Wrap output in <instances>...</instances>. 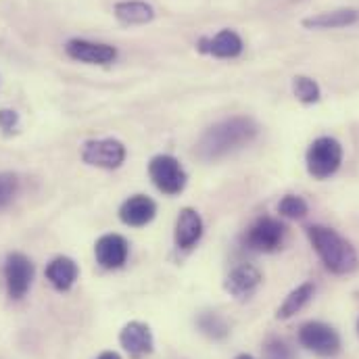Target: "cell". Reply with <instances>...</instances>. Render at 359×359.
I'll list each match as a JSON object with an SVG mask.
<instances>
[{"mask_svg": "<svg viewBox=\"0 0 359 359\" xmlns=\"http://www.w3.org/2000/svg\"><path fill=\"white\" fill-rule=\"evenodd\" d=\"M259 134V126L251 117H230L211 126L196 142L194 155L201 161H217L226 155L251 144Z\"/></svg>", "mask_w": 359, "mask_h": 359, "instance_id": "obj_1", "label": "cell"}, {"mask_svg": "<svg viewBox=\"0 0 359 359\" xmlns=\"http://www.w3.org/2000/svg\"><path fill=\"white\" fill-rule=\"evenodd\" d=\"M307 236L328 271L347 276L359 268L358 251L337 230L326 228V226H309Z\"/></svg>", "mask_w": 359, "mask_h": 359, "instance_id": "obj_2", "label": "cell"}, {"mask_svg": "<svg viewBox=\"0 0 359 359\" xmlns=\"http://www.w3.org/2000/svg\"><path fill=\"white\" fill-rule=\"evenodd\" d=\"M307 172L316 180H326L334 176L343 163V147L337 138L322 136L311 142L305 155Z\"/></svg>", "mask_w": 359, "mask_h": 359, "instance_id": "obj_3", "label": "cell"}, {"mask_svg": "<svg viewBox=\"0 0 359 359\" xmlns=\"http://www.w3.org/2000/svg\"><path fill=\"white\" fill-rule=\"evenodd\" d=\"M299 343L320 358H334L341 351L339 332L324 322H307L299 330Z\"/></svg>", "mask_w": 359, "mask_h": 359, "instance_id": "obj_4", "label": "cell"}, {"mask_svg": "<svg viewBox=\"0 0 359 359\" xmlns=\"http://www.w3.org/2000/svg\"><path fill=\"white\" fill-rule=\"evenodd\" d=\"M286 226L276 217H259L245 234L247 249L255 253H273L282 247Z\"/></svg>", "mask_w": 359, "mask_h": 359, "instance_id": "obj_5", "label": "cell"}, {"mask_svg": "<svg viewBox=\"0 0 359 359\" xmlns=\"http://www.w3.org/2000/svg\"><path fill=\"white\" fill-rule=\"evenodd\" d=\"M149 176L163 194H180L186 186V172L172 155H157L149 163Z\"/></svg>", "mask_w": 359, "mask_h": 359, "instance_id": "obj_6", "label": "cell"}, {"mask_svg": "<svg viewBox=\"0 0 359 359\" xmlns=\"http://www.w3.org/2000/svg\"><path fill=\"white\" fill-rule=\"evenodd\" d=\"M82 159L92 168L117 170L126 161V147L115 138L88 140L82 149Z\"/></svg>", "mask_w": 359, "mask_h": 359, "instance_id": "obj_7", "label": "cell"}, {"mask_svg": "<svg viewBox=\"0 0 359 359\" xmlns=\"http://www.w3.org/2000/svg\"><path fill=\"white\" fill-rule=\"evenodd\" d=\"M34 264L23 253H11L4 262V282L11 299H23L34 280Z\"/></svg>", "mask_w": 359, "mask_h": 359, "instance_id": "obj_8", "label": "cell"}, {"mask_svg": "<svg viewBox=\"0 0 359 359\" xmlns=\"http://www.w3.org/2000/svg\"><path fill=\"white\" fill-rule=\"evenodd\" d=\"M130 245L119 234H104L96 241L94 255L98 266L104 269H119L128 262Z\"/></svg>", "mask_w": 359, "mask_h": 359, "instance_id": "obj_9", "label": "cell"}, {"mask_svg": "<svg viewBox=\"0 0 359 359\" xmlns=\"http://www.w3.org/2000/svg\"><path fill=\"white\" fill-rule=\"evenodd\" d=\"M119 343H121L123 351L134 359L153 353V347H155L153 332L144 322L126 324L119 332Z\"/></svg>", "mask_w": 359, "mask_h": 359, "instance_id": "obj_10", "label": "cell"}, {"mask_svg": "<svg viewBox=\"0 0 359 359\" xmlns=\"http://www.w3.org/2000/svg\"><path fill=\"white\" fill-rule=\"evenodd\" d=\"M65 53L82 63L90 65H109L115 61L117 50L102 42H90V40H69L65 44Z\"/></svg>", "mask_w": 359, "mask_h": 359, "instance_id": "obj_11", "label": "cell"}, {"mask_svg": "<svg viewBox=\"0 0 359 359\" xmlns=\"http://www.w3.org/2000/svg\"><path fill=\"white\" fill-rule=\"evenodd\" d=\"M155 215H157V205L147 194H134L128 201H123V205L119 207V219L132 228H142L151 224Z\"/></svg>", "mask_w": 359, "mask_h": 359, "instance_id": "obj_12", "label": "cell"}, {"mask_svg": "<svg viewBox=\"0 0 359 359\" xmlns=\"http://www.w3.org/2000/svg\"><path fill=\"white\" fill-rule=\"evenodd\" d=\"M201 236H203V219H201V215L190 207L182 209L178 219H176V232H174L176 247L182 249V251H188L201 241Z\"/></svg>", "mask_w": 359, "mask_h": 359, "instance_id": "obj_13", "label": "cell"}, {"mask_svg": "<svg viewBox=\"0 0 359 359\" xmlns=\"http://www.w3.org/2000/svg\"><path fill=\"white\" fill-rule=\"evenodd\" d=\"M198 50L209 53L217 59H234L243 53V40L232 29H222L213 38H203L198 42Z\"/></svg>", "mask_w": 359, "mask_h": 359, "instance_id": "obj_14", "label": "cell"}, {"mask_svg": "<svg viewBox=\"0 0 359 359\" xmlns=\"http://www.w3.org/2000/svg\"><path fill=\"white\" fill-rule=\"evenodd\" d=\"M259 282H262V271L255 266L245 264V266H238V268H234L228 273V278L224 282V288L236 299H247L249 294L255 292Z\"/></svg>", "mask_w": 359, "mask_h": 359, "instance_id": "obj_15", "label": "cell"}, {"mask_svg": "<svg viewBox=\"0 0 359 359\" xmlns=\"http://www.w3.org/2000/svg\"><path fill=\"white\" fill-rule=\"evenodd\" d=\"M80 276V268L72 257H55L48 266H46V280L59 290V292H67L76 280Z\"/></svg>", "mask_w": 359, "mask_h": 359, "instance_id": "obj_16", "label": "cell"}, {"mask_svg": "<svg viewBox=\"0 0 359 359\" xmlns=\"http://www.w3.org/2000/svg\"><path fill=\"white\" fill-rule=\"evenodd\" d=\"M359 21V11L355 8H339L330 13H320L313 17L303 19V27L307 29H334V27H347Z\"/></svg>", "mask_w": 359, "mask_h": 359, "instance_id": "obj_17", "label": "cell"}, {"mask_svg": "<svg viewBox=\"0 0 359 359\" xmlns=\"http://www.w3.org/2000/svg\"><path fill=\"white\" fill-rule=\"evenodd\" d=\"M115 17L126 25H142L153 21L155 11L151 4L142 0H123L115 4Z\"/></svg>", "mask_w": 359, "mask_h": 359, "instance_id": "obj_18", "label": "cell"}, {"mask_svg": "<svg viewBox=\"0 0 359 359\" xmlns=\"http://www.w3.org/2000/svg\"><path fill=\"white\" fill-rule=\"evenodd\" d=\"M313 284H309V282H305V284H301V286H297L286 299H284V303L278 307V311H276V318L278 320H288V318H292L294 313H299L309 301H311V297H313Z\"/></svg>", "mask_w": 359, "mask_h": 359, "instance_id": "obj_19", "label": "cell"}, {"mask_svg": "<svg viewBox=\"0 0 359 359\" xmlns=\"http://www.w3.org/2000/svg\"><path fill=\"white\" fill-rule=\"evenodd\" d=\"M307 211H309V207H307L305 198L299 194H286L278 203V213L288 219H303L307 215Z\"/></svg>", "mask_w": 359, "mask_h": 359, "instance_id": "obj_20", "label": "cell"}, {"mask_svg": "<svg viewBox=\"0 0 359 359\" xmlns=\"http://www.w3.org/2000/svg\"><path fill=\"white\" fill-rule=\"evenodd\" d=\"M292 92L305 104H313L320 100V86L311 78H305V76H297L292 80Z\"/></svg>", "mask_w": 359, "mask_h": 359, "instance_id": "obj_21", "label": "cell"}, {"mask_svg": "<svg viewBox=\"0 0 359 359\" xmlns=\"http://www.w3.org/2000/svg\"><path fill=\"white\" fill-rule=\"evenodd\" d=\"M198 326L211 339H224L228 334V324L224 322V318L217 316V313H211V311L209 313H203L198 318Z\"/></svg>", "mask_w": 359, "mask_h": 359, "instance_id": "obj_22", "label": "cell"}, {"mask_svg": "<svg viewBox=\"0 0 359 359\" xmlns=\"http://www.w3.org/2000/svg\"><path fill=\"white\" fill-rule=\"evenodd\" d=\"M17 176L13 174H0V209L15 196L17 192Z\"/></svg>", "mask_w": 359, "mask_h": 359, "instance_id": "obj_23", "label": "cell"}, {"mask_svg": "<svg viewBox=\"0 0 359 359\" xmlns=\"http://www.w3.org/2000/svg\"><path fill=\"white\" fill-rule=\"evenodd\" d=\"M266 358L268 359H294V355H292V351H290V347H288L286 343H282V341L273 339V341H269L268 345H266Z\"/></svg>", "mask_w": 359, "mask_h": 359, "instance_id": "obj_24", "label": "cell"}, {"mask_svg": "<svg viewBox=\"0 0 359 359\" xmlns=\"http://www.w3.org/2000/svg\"><path fill=\"white\" fill-rule=\"evenodd\" d=\"M17 126V113L15 111H0V128L11 132Z\"/></svg>", "mask_w": 359, "mask_h": 359, "instance_id": "obj_25", "label": "cell"}, {"mask_svg": "<svg viewBox=\"0 0 359 359\" xmlns=\"http://www.w3.org/2000/svg\"><path fill=\"white\" fill-rule=\"evenodd\" d=\"M96 359H121V358H119V353H115V351H104V353H100Z\"/></svg>", "mask_w": 359, "mask_h": 359, "instance_id": "obj_26", "label": "cell"}, {"mask_svg": "<svg viewBox=\"0 0 359 359\" xmlns=\"http://www.w3.org/2000/svg\"><path fill=\"white\" fill-rule=\"evenodd\" d=\"M236 359H255L253 355H247V353H243V355H238Z\"/></svg>", "mask_w": 359, "mask_h": 359, "instance_id": "obj_27", "label": "cell"}]
</instances>
